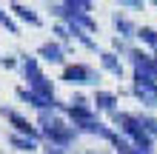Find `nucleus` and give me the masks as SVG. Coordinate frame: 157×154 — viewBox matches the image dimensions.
<instances>
[{
  "label": "nucleus",
  "instance_id": "9d476101",
  "mask_svg": "<svg viewBox=\"0 0 157 154\" xmlns=\"http://www.w3.org/2000/svg\"><path fill=\"white\" fill-rule=\"evenodd\" d=\"M97 57H100V66H103L109 74H114L117 80H123V60H120V54H114L112 49H106V51H100Z\"/></svg>",
  "mask_w": 157,
  "mask_h": 154
},
{
  "label": "nucleus",
  "instance_id": "a211bd4d",
  "mask_svg": "<svg viewBox=\"0 0 157 154\" xmlns=\"http://www.w3.org/2000/svg\"><path fill=\"white\" fill-rule=\"evenodd\" d=\"M0 26H6V29L12 32V34H20V29H17V26L12 23V17H9V14L3 12V9H0Z\"/></svg>",
  "mask_w": 157,
  "mask_h": 154
},
{
  "label": "nucleus",
  "instance_id": "423d86ee",
  "mask_svg": "<svg viewBox=\"0 0 157 154\" xmlns=\"http://www.w3.org/2000/svg\"><path fill=\"white\" fill-rule=\"evenodd\" d=\"M132 94L143 106H149V108L157 106V80L140 74V71H134V74H132Z\"/></svg>",
  "mask_w": 157,
  "mask_h": 154
},
{
  "label": "nucleus",
  "instance_id": "f3484780",
  "mask_svg": "<svg viewBox=\"0 0 157 154\" xmlns=\"http://www.w3.org/2000/svg\"><path fill=\"white\" fill-rule=\"evenodd\" d=\"M54 34H57V43H69L71 40V29H69L66 23H57V26H54Z\"/></svg>",
  "mask_w": 157,
  "mask_h": 154
},
{
  "label": "nucleus",
  "instance_id": "39448f33",
  "mask_svg": "<svg viewBox=\"0 0 157 154\" xmlns=\"http://www.w3.org/2000/svg\"><path fill=\"white\" fill-rule=\"evenodd\" d=\"M63 111L69 114V120H71V126H75V129H80V126H86V123H94V120H97L94 106H91L83 94H75V97L66 103V108H63Z\"/></svg>",
  "mask_w": 157,
  "mask_h": 154
},
{
  "label": "nucleus",
  "instance_id": "dca6fc26",
  "mask_svg": "<svg viewBox=\"0 0 157 154\" xmlns=\"http://www.w3.org/2000/svg\"><path fill=\"white\" fill-rule=\"evenodd\" d=\"M114 151H117V154H140L126 137H117V140H114Z\"/></svg>",
  "mask_w": 157,
  "mask_h": 154
},
{
  "label": "nucleus",
  "instance_id": "4468645a",
  "mask_svg": "<svg viewBox=\"0 0 157 154\" xmlns=\"http://www.w3.org/2000/svg\"><path fill=\"white\" fill-rule=\"evenodd\" d=\"M137 37L149 49H154V54H157V29H151V26H137Z\"/></svg>",
  "mask_w": 157,
  "mask_h": 154
},
{
  "label": "nucleus",
  "instance_id": "4be33fe9",
  "mask_svg": "<svg viewBox=\"0 0 157 154\" xmlns=\"http://www.w3.org/2000/svg\"><path fill=\"white\" fill-rule=\"evenodd\" d=\"M89 154H94V151H89Z\"/></svg>",
  "mask_w": 157,
  "mask_h": 154
},
{
  "label": "nucleus",
  "instance_id": "20e7f679",
  "mask_svg": "<svg viewBox=\"0 0 157 154\" xmlns=\"http://www.w3.org/2000/svg\"><path fill=\"white\" fill-rule=\"evenodd\" d=\"M63 83L69 86H100V71H94L86 63H69L60 74Z\"/></svg>",
  "mask_w": 157,
  "mask_h": 154
},
{
  "label": "nucleus",
  "instance_id": "412c9836",
  "mask_svg": "<svg viewBox=\"0 0 157 154\" xmlns=\"http://www.w3.org/2000/svg\"><path fill=\"white\" fill-rule=\"evenodd\" d=\"M43 154H66V151H63V148H57V146H49V143H46Z\"/></svg>",
  "mask_w": 157,
  "mask_h": 154
},
{
  "label": "nucleus",
  "instance_id": "ddd939ff",
  "mask_svg": "<svg viewBox=\"0 0 157 154\" xmlns=\"http://www.w3.org/2000/svg\"><path fill=\"white\" fill-rule=\"evenodd\" d=\"M9 146L12 148H17V151H37V143L34 140H29V137H23V134H9Z\"/></svg>",
  "mask_w": 157,
  "mask_h": 154
},
{
  "label": "nucleus",
  "instance_id": "7ed1b4c3",
  "mask_svg": "<svg viewBox=\"0 0 157 154\" xmlns=\"http://www.w3.org/2000/svg\"><path fill=\"white\" fill-rule=\"evenodd\" d=\"M20 66H23V77H26V86H29L32 94H37L40 100H49V103H57V94H54V83L40 71L37 66V57L26 54L20 57Z\"/></svg>",
  "mask_w": 157,
  "mask_h": 154
},
{
  "label": "nucleus",
  "instance_id": "6e6552de",
  "mask_svg": "<svg viewBox=\"0 0 157 154\" xmlns=\"http://www.w3.org/2000/svg\"><path fill=\"white\" fill-rule=\"evenodd\" d=\"M66 54H69V46H63V43H57V40H46L37 49V57H43L46 63H63Z\"/></svg>",
  "mask_w": 157,
  "mask_h": 154
},
{
  "label": "nucleus",
  "instance_id": "f03ea898",
  "mask_svg": "<svg viewBox=\"0 0 157 154\" xmlns=\"http://www.w3.org/2000/svg\"><path fill=\"white\" fill-rule=\"evenodd\" d=\"M112 123H114V131L120 134V137H126L140 154H154V140L143 131V126H140V120H137V114H132V111H120V108H117V111L112 114Z\"/></svg>",
  "mask_w": 157,
  "mask_h": 154
},
{
  "label": "nucleus",
  "instance_id": "9b49d317",
  "mask_svg": "<svg viewBox=\"0 0 157 154\" xmlns=\"http://www.w3.org/2000/svg\"><path fill=\"white\" fill-rule=\"evenodd\" d=\"M91 103H94V111H106V114H114L117 111V94L114 92H103V88H97Z\"/></svg>",
  "mask_w": 157,
  "mask_h": 154
},
{
  "label": "nucleus",
  "instance_id": "5701e85b",
  "mask_svg": "<svg viewBox=\"0 0 157 154\" xmlns=\"http://www.w3.org/2000/svg\"><path fill=\"white\" fill-rule=\"evenodd\" d=\"M154 6H157V3H154Z\"/></svg>",
  "mask_w": 157,
  "mask_h": 154
},
{
  "label": "nucleus",
  "instance_id": "aec40b11",
  "mask_svg": "<svg viewBox=\"0 0 157 154\" xmlns=\"http://www.w3.org/2000/svg\"><path fill=\"white\" fill-rule=\"evenodd\" d=\"M0 66H3V69H14L17 60H14V57H0Z\"/></svg>",
  "mask_w": 157,
  "mask_h": 154
},
{
  "label": "nucleus",
  "instance_id": "f8f14e48",
  "mask_svg": "<svg viewBox=\"0 0 157 154\" xmlns=\"http://www.w3.org/2000/svg\"><path fill=\"white\" fill-rule=\"evenodd\" d=\"M9 9H12V12H14L17 17H20L23 23H29V26H34V29H37V26H43V20H40V14L34 12V9H29V6H23V3H12Z\"/></svg>",
  "mask_w": 157,
  "mask_h": 154
},
{
  "label": "nucleus",
  "instance_id": "2eb2a0df",
  "mask_svg": "<svg viewBox=\"0 0 157 154\" xmlns=\"http://www.w3.org/2000/svg\"><path fill=\"white\" fill-rule=\"evenodd\" d=\"M137 120H140V126H143V131L149 134L151 140H157V117H151V114H146V111H140V114H137Z\"/></svg>",
  "mask_w": 157,
  "mask_h": 154
},
{
  "label": "nucleus",
  "instance_id": "0eeeda50",
  "mask_svg": "<svg viewBox=\"0 0 157 154\" xmlns=\"http://www.w3.org/2000/svg\"><path fill=\"white\" fill-rule=\"evenodd\" d=\"M0 114L6 117L9 123H12V129H14V134H23V137H29V140H34L37 143L40 140V129H34V126L26 120V117L20 114V111H14V108H9V106H3L0 108Z\"/></svg>",
  "mask_w": 157,
  "mask_h": 154
},
{
  "label": "nucleus",
  "instance_id": "6ab92c4d",
  "mask_svg": "<svg viewBox=\"0 0 157 154\" xmlns=\"http://www.w3.org/2000/svg\"><path fill=\"white\" fill-rule=\"evenodd\" d=\"M120 9H146L143 0H120Z\"/></svg>",
  "mask_w": 157,
  "mask_h": 154
},
{
  "label": "nucleus",
  "instance_id": "f257e3e1",
  "mask_svg": "<svg viewBox=\"0 0 157 154\" xmlns=\"http://www.w3.org/2000/svg\"><path fill=\"white\" fill-rule=\"evenodd\" d=\"M37 126H40V137L49 143V146H57L66 151L69 146H75L77 140V129L71 123H66L57 111H40L37 114Z\"/></svg>",
  "mask_w": 157,
  "mask_h": 154
},
{
  "label": "nucleus",
  "instance_id": "1a4fd4ad",
  "mask_svg": "<svg viewBox=\"0 0 157 154\" xmlns=\"http://www.w3.org/2000/svg\"><path fill=\"white\" fill-rule=\"evenodd\" d=\"M112 23H114V29H117V34H120V40H132V37H137V26L128 20V14L126 12H117L112 14Z\"/></svg>",
  "mask_w": 157,
  "mask_h": 154
}]
</instances>
